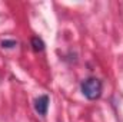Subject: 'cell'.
I'll list each match as a JSON object with an SVG mask.
<instances>
[{"mask_svg": "<svg viewBox=\"0 0 123 122\" xmlns=\"http://www.w3.org/2000/svg\"><path fill=\"white\" fill-rule=\"evenodd\" d=\"M49 103H50V99L47 95H40L34 99V111L42 115V116H46L47 115V109H49Z\"/></svg>", "mask_w": 123, "mask_h": 122, "instance_id": "obj_2", "label": "cell"}, {"mask_svg": "<svg viewBox=\"0 0 123 122\" xmlns=\"http://www.w3.org/2000/svg\"><path fill=\"white\" fill-rule=\"evenodd\" d=\"M31 47H33L34 52H43L44 47H46V45H44V42L40 37L34 36V37H31Z\"/></svg>", "mask_w": 123, "mask_h": 122, "instance_id": "obj_3", "label": "cell"}, {"mask_svg": "<svg viewBox=\"0 0 123 122\" xmlns=\"http://www.w3.org/2000/svg\"><path fill=\"white\" fill-rule=\"evenodd\" d=\"M102 89H103V85H102L100 79H97V78H87L80 85V91L83 93V96L87 98L89 101H94V99L100 98Z\"/></svg>", "mask_w": 123, "mask_h": 122, "instance_id": "obj_1", "label": "cell"}, {"mask_svg": "<svg viewBox=\"0 0 123 122\" xmlns=\"http://www.w3.org/2000/svg\"><path fill=\"white\" fill-rule=\"evenodd\" d=\"M0 46H1L3 49H13V47L17 46V42L13 40V39H4V40L0 42Z\"/></svg>", "mask_w": 123, "mask_h": 122, "instance_id": "obj_4", "label": "cell"}]
</instances>
